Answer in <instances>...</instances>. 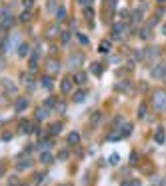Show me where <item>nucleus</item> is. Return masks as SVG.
I'll use <instances>...</instances> for the list:
<instances>
[{
	"label": "nucleus",
	"mask_w": 166,
	"mask_h": 186,
	"mask_svg": "<svg viewBox=\"0 0 166 186\" xmlns=\"http://www.w3.org/2000/svg\"><path fill=\"white\" fill-rule=\"evenodd\" d=\"M152 106L156 110H166V92L162 90H156L154 96H152Z\"/></svg>",
	"instance_id": "1"
},
{
	"label": "nucleus",
	"mask_w": 166,
	"mask_h": 186,
	"mask_svg": "<svg viewBox=\"0 0 166 186\" xmlns=\"http://www.w3.org/2000/svg\"><path fill=\"white\" fill-rule=\"evenodd\" d=\"M12 24H14V18L10 16V12H2V16H0V26L2 28H12Z\"/></svg>",
	"instance_id": "2"
},
{
	"label": "nucleus",
	"mask_w": 166,
	"mask_h": 186,
	"mask_svg": "<svg viewBox=\"0 0 166 186\" xmlns=\"http://www.w3.org/2000/svg\"><path fill=\"white\" fill-rule=\"evenodd\" d=\"M82 62H84V56H82V54H72V56L68 58V66H70V68H78Z\"/></svg>",
	"instance_id": "3"
},
{
	"label": "nucleus",
	"mask_w": 166,
	"mask_h": 186,
	"mask_svg": "<svg viewBox=\"0 0 166 186\" xmlns=\"http://www.w3.org/2000/svg\"><path fill=\"white\" fill-rule=\"evenodd\" d=\"M72 86H74V80H72L70 76H66V78H64V80L60 82V90L64 92V94H68V92L72 90Z\"/></svg>",
	"instance_id": "4"
},
{
	"label": "nucleus",
	"mask_w": 166,
	"mask_h": 186,
	"mask_svg": "<svg viewBox=\"0 0 166 186\" xmlns=\"http://www.w3.org/2000/svg\"><path fill=\"white\" fill-rule=\"evenodd\" d=\"M164 74H166V64H158L152 68V76H156V78H160V76L164 78Z\"/></svg>",
	"instance_id": "5"
},
{
	"label": "nucleus",
	"mask_w": 166,
	"mask_h": 186,
	"mask_svg": "<svg viewBox=\"0 0 166 186\" xmlns=\"http://www.w3.org/2000/svg\"><path fill=\"white\" fill-rule=\"evenodd\" d=\"M154 140L158 142V144H162V142H164V128H162V126H158V128H156V132H154Z\"/></svg>",
	"instance_id": "6"
},
{
	"label": "nucleus",
	"mask_w": 166,
	"mask_h": 186,
	"mask_svg": "<svg viewBox=\"0 0 166 186\" xmlns=\"http://www.w3.org/2000/svg\"><path fill=\"white\" fill-rule=\"evenodd\" d=\"M2 86H4V90H8V92H10V94H14V92H16V84L14 82H10V80H4V82H2Z\"/></svg>",
	"instance_id": "7"
},
{
	"label": "nucleus",
	"mask_w": 166,
	"mask_h": 186,
	"mask_svg": "<svg viewBox=\"0 0 166 186\" xmlns=\"http://www.w3.org/2000/svg\"><path fill=\"white\" fill-rule=\"evenodd\" d=\"M52 160H54V156L50 154V152H46V150H44V152L40 154V162H42V164H50Z\"/></svg>",
	"instance_id": "8"
},
{
	"label": "nucleus",
	"mask_w": 166,
	"mask_h": 186,
	"mask_svg": "<svg viewBox=\"0 0 166 186\" xmlns=\"http://www.w3.org/2000/svg\"><path fill=\"white\" fill-rule=\"evenodd\" d=\"M28 52H30V48H28V44H18V56H20V58L28 56Z\"/></svg>",
	"instance_id": "9"
},
{
	"label": "nucleus",
	"mask_w": 166,
	"mask_h": 186,
	"mask_svg": "<svg viewBox=\"0 0 166 186\" xmlns=\"http://www.w3.org/2000/svg\"><path fill=\"white\" fill-rule=\"evenodd\" d=\"M26 106H28V100H26V98H18V100H16V112L24 110Z\"/></svg>",
	"instance_id": "10"
},
{
	"label": "nucleus",
	"mask_w": 166,
	"mask_h": 186,
	"mask_svg": "<svg viewBox=\"0 0 166 186\" xmlns=\"http://www.w3.org/2000/svg\"><path fill=\"white\" fill-rule=\"evenodd\" d=\"M68 142H70V144H78L80 142V134L78 132H70L68 134Z\"/></svg>",
	"instance_id": "11"
},
{
	"label": "nucleus",
	"mask_w": 166,
	"mask_h": 186,
	"mask_svg": "<svg viewBox=\"0 0 166 186\" xmlns=\"http://www.w3.org/2000/svg\"><path fill=\"white\" fill-rule=\"evenodd\" d=\"M56 20H58V22H62V20H66V8H58V10H56Z\"/></svg>",
	"instance_id": "12"
},
{
	"label": "nucleus",
	"mask_w": 166,
	"mask_h": 186,
	"mask_svg": "<svg viewBox=\"0 0 166 186\" xmlns=\"http://www.w3.org/2000/svg\"><path fill=\"white\" fill-rule=\"evenodd\" d=\"M98 50H100V52H108V50H110V40H102L100 42V44H98Z\"/></svg>",
	"instance_id": "13"
},
{
	"label": "nucleus",
	"mask_w": 166,
	"mask_h": 186,
	"mask_svg": "<svg viewBox=\"0 0 166 186\" xmlns=\"http://www.w3.org/2000/svg\"><path fill=\"white\" fill-rule=\"evenodd\" d=\"M20 130H22L24 134L32 132V128H30V122H28V120H22V122H20Z\"/></svg>",
	"instance_id": "14"
},
{
	"label": "nucleus",
	"mask_w": 166,
	"mask_h": 186,
	"mask_svg": "<svg viewBox=\"0 0 166 186\" xmlns=\"http://www.w3.org/2000/svg\"><path fill=\"white\" fill-rule=\"evenodd\" d=\"M58 68H60V66H58L56 60H50V62H48V72H50V74H52V72H58Z\"/></svg>",
	"instance_id": "15"
},
{
	"label": "nucleus",
	"mask_w": 166,
	"mask_h": 186,
	"mask_svg": "<svg viewBox=\"0 0 166 186\" xmlns=\"http://www.w3.org/2000/svg\"><path fill=\"white\" fill-rule=\"evenodd\" d=\"M50 144H52L50 140H40V142H38V146H36V148L44 152V150H48V146H50Z\"/></svg>",
	"instance_id": "16"
},
{
	"label": "nucleus",
	"mask_w": 166,
	"mask_h": 186,
	"mask_svg": "<svg viewBox=\"0 0 166 186\" xmlns=\"http://www.w3.org/2000/svg\"><path fill=\"white\" fill-rule=\"evenodd\" d=\"M46 116H48V110H46V108H38L36 110V118L38 120H44Z\"/></svg>",
	"instance_id": "17"
},
{
	"label": "nucleus",
	"mask_w": 166,
	"mask_h": 186,
	"mask_svg": "<svg viewBox=\"0 0 166 186\" xmlns=\"http://www.w3.org/2000/svg\"><path fill=\"white\" fill-rule=\"evenodd\" d=\"M74 80H76L78 84H86V74H84V72H76Z\"/></svg>",
	"instance_id": "18"
},
{
	"label": "nucleus",
	"mask_w": 166,
	"mask_h": 186,
	"mask_svg": "<svg viewBox=\"0 0 166 186\" xmlns=\"http://www.w3.org/2000/svg\"><path fill=\"white\" fill-rule=\"evenodd\" d=\"M122 30H124V28H122L120 24H118V26H114V28H112V32H114L112 38H122Z\"/></svg>",
	"instance_id": "19"
},
{
	"label": "nucleus",
	"mask_w": 166,
	"mask_h": 186,
	"mask_svg": "<svg viewBox=\"0 0 166 186\" xmlns=\"http://www.w3.org/2000/svg\"><path fill=\"white\" fill-rule=\"evenodd\" d=\"M60 130H62V124H60V122H56V124L50 126V134H58Z\"/></svg>",
	"instance_id": "20"
},
{
	"label": "nucleus",
	"mask_w": 166,
	"mask_h": 186,
	"mask_svg": "<svg viewBox=\"0 0 166 186\" xmlns=\"http://www.w3.org/2000/svg\"><path fill=\"white\" fill-rule=\"evenodd\" d=\"M144 116H146V104H140V106H138V118H144Z\"/></svg>",
	"instance_id": "21"
},
{
	"label": "nucleus",
	"mask_w": 166,
	"mask_h": 186,
	"mask_svg": "<svg viewBox=\"0 0 166 186\" xmlns=\"http://www.w3.org/2000/svg\"><path fill=\"white\" fill-rule=\"evenodd\" d=\"M28 166H30V160H24V162H18V164H16V168H18V170H26Z\"/></svg>",
	"instance_id": "22"
},
{
	"label": "nucleus",
	"mask_w": 166,
	"mask_h": 186,
	"mask_svg": "<svg viewBox=\"0 0 166 186\" xmlns=\"http://www.w3.org/2000/svg\"><path fill=\"white\" fill-rule=\"evenodd\" d=\"M18 20H20V22H28V20H30V12L24 10L22 14H20V18H18Z\"/></svg>",
	"instance_id": "23"
},
{
	"label": "nucleus",
	"mask_w": 166,
	"mask_h": 186,
	"mask_svg": "<svg viewBox=\"0 0 166 186\" xmlns=\"http://www.w3.org/2000/svg\"><path fill=\"white\" fill-rule=\"evenodd\" d=\"M84 96H86V94H84L82 90H78V92L74 94V102H82V100H84Z\"/></svg>",
	"instance_id": "24"
},
{
	"label": "nucleus",
	"mask_w": 166,
	"mask_h": 186,
	"mask_svg": "<svg viewBox=\"0 0 166 186\" xmlns=\"http://www.w3.org/2000/svg\"><path fill=\"white\" fill-rule=\"evenodd\" d=\"M98 120H100V112H94V114H92V118H90V124L96 126V124H98Z\"/></svg>",
	"instance_id": "25"
},
{
	"label": "nucleus",
	"mask_w": 166,
	"mask_h": 186,
	"mask_svg": "<svg viewBox=\"0 0 166 186\" xmlns=\"http://www.w3.org/2000/svg\"><path fill=\"white\" fill-rule=\"evenodd\" d=\"M128 82H120V84H116V90H120V92H126V90H128Z\"/></svg>",
	"instance_id": "26"
},
{
	"label": "nucleus",
	"mask_w": 166,
	"mask_h": 186,
	"mask_svg": "<svg viewBox=\"0 0 166 186\" xmlns=\"http://www.w3.org/2000/svg\"><path fill=\"white\" fill-rule=\"evenodd\" d=\"M42 86H44V88H50V86H52V82H50V76H42Z\"/></svg>",
	"instance_id": "27"
},
{
	"label": "nucleus",
	"mask_w": 166,
	"mask_h": 186,
	"mask_svg": "<svg viewBox=\"0 0 166 186\" xmlns=\"http://www.w3.org/2000/svg\"><path fill=\"white\" fill-rule=\"evenodd\" d=\"M84 16H86L88 20H90L92 16H94V12H92V8H90V6H84Z\"/></svg>",
	"instance_id": "28"
},
{
	"label": "nucleus",
	"mask_w": 166,
	"mask_h": 186,
	"mask_svg": "<svg viewBox=\"0 0 166 186\" xmlns=\"http://www.w3.org/2000/svg\"><path fill=\"white\" fill-rule=\"evenodd\" d=\"M132 20H134V22H140V20H142V12H140V10H136L134 14H132Z\"/></svg>",
	"instance_id": "29"
},
{
	"label": "nucleus",
	"mask_w": 166,
	"mask_h": 186,
	"mask_svg": "<svg viewBox=\"0 0 166 186\" xmlns=\"http://www.w3.org/2000/svg\"><path fill=\"white\" fill-rule=\"evenodd\" d=\"M70 42V32H62V44H68Z\"/></svg>",
	"instance_id": "30"
},
{
	"label": "nucleus",
	"mask_w": 166,
	"mask_h": 186,
	"mask_svg": "<svg viewBox=\"0 0 166 186\" xmlns=\"http://www.w3.org/2000/svg\"><path fill=\"white\" fill-rule=\"evenodd\" d=\"M102 70H104V66H100V64H94V66H92V72H94V74H100Z\"/></svg>",
	"instance_id": "31"
},
{
	"label": "nucleus",
	"mask_w": 166,
	"mask_h": 186,
	"mask_svg": "<svg viewBox=\"0 0 166 186\" xmlns=\"http://www.w3.org/2000/svg\"><path fill=\"white\" fill-rule=\"evenodd\" d=\"M8 186H18V178H16V176H10V180H8Z\"/></svg>",
	"instance_id": "32"
},
{
	"label": "nucleus",
	"mask_w": 166,
	"mask_h": 186,
	"mask_svg": "<svg viewBox=\"0 0 166 186\" xmlns=\"http://www.w3.org/2000/svg\"><path fill=\"white\" fill-rule=\"evenodd\" d=\"M118 160H120V156H118V154H112V156H110V164H118Z\"/></svg>",
	"instance_id": "33"
},
{
	"label": "nucleus",
	"mask_w": 166,
	"mask_h": 186,
	"mask_svg": "<svg viewBox=\"0 0 166 186\" xmlns=\"http://www.w3.org/2000/svg\"><path fill=\"white\" fill-rule=\"evenodd\" d=\"M22 4H24V8H32V4H34V0H22Z\"/></svg>",
	"instance_id": "34"
},
{
	"label": "nucleus",
	"mask_w": 166,
	"mask_h": 186,
	"mask_svg": "<svg viewBox=\"0 0 166 186\" xmlns=\"http://www.w3.org/2000/svg\"><path fill=\"white\" fill-rule=\"evenodd\" d=\"M78 40H80V44H88V36H84V34H78Z\"/></svg>",
	"instance_id": "35"
},
{
	"label": "nucleus",
	"mask_w": 166,
	"mask_h": 186,
	"mask_svg": "<svg viewBox=\"0 0 166 186\" xmlns=\"http://www.w3.org/2000/svg\"><path fill=\"white\" fill-rule=\"evenodd\" d=\"M46 106H56V98H48L46 100Z\"/></svg>",
	"instance_id": "36"
},
{
	"label": "nucleus",
	"mask_w": 166,
	"mask_h": 186,
	"mask_svg": "<svg viewBox=\"0 0 166 186\" xmlns=\"http://www.w3.org/2000/svg\"><path fill=\"white\" fill-rule=\"evenodd\" d=\"M64 108H66V106H64L62 102H56V110H58V112H64Z\"/></svg>",
	"instance_id": "37"
},
{
	"label": "nucleus",
	"mask_w": 166,
	"mask_h": 186,
	"mask_svg": "<svg viewBox=\"0 0 166 186\" xmlns=\"http://www.w3.org/2000/svg\"><path fill=\"white\" fill-rule=\"evenodd\" d=\"M78 2L82 4V6H90V2H92V0H78Z\"/></svg>",
	"instance_id": "38"
},
{
	"label": "nucleus",
	"mask_w": 166,
	"mask_h": 186,
	"mask_svg": "<svg viewBox=\"0 0 166 186\" xmlns=\"http://www.w3.org/2000/svg\"><path fill=\"white\" fill-rule=\"evenodd\" d=\"M42 176H44V174H36V178H34V182H42Z\"/></svg>",
	"instance_id": "39"
},
{
	"label": "nucleus",
	"mask_w": 166,
	"mask_h": 186,
	"mask_svg": "<svg viewBox=\"0 0 166 186\" xmlns=\"http://www.w3.org/2000/svg\"><path fill=\"white\" fill-rule=\"evenodd\" d=\"M162 32H164V34H166V22H164V26H162Z\"/></svg>",
	"instance_id": "40"
},
{
	"label": "nucleus",
	"mask_w": 166,
	"mask_h": 186,
	"mask_svg": "<svg viewBox=\"0 0 166 186\" xmlns=\"http://www.w3.org/2000/svg\"><path fill=\"white\" fill-rule=\"evenodd\" d=\"M156 2H160V4H162V2H166V0H156Z\"/></svg>",
	"instance_id": "41"
},
{
	"label": "nucleus",
	"mask_w": 166,
	"mask_h": 186,
	"mask_svg": "<svg viewBox=\"0 0 166 186\" xmlns=\"http://www.w3.org/2000/svg\"><path fill=\"white\" fill-rule=\"evenodd\" d=\"M0 174H2V164H0Z\"/></svg>",
	"instance_id": "42"
},
{
	"label": "nucleus",
	"mask_w": 166,
	"mask_h": 186,
	"mask_svg": "<svg viewBox=\"0 0 166 186\" xmlns=\"http://www.w3.org/2000/svg\"><path fill=\"white\" fill-rule=\"evenodd\" d=\"M60 186H70V184H60Z\"/></svg>",
	"instance_id": "43"
},
{
	"label": "nucleus",
	"mask_w": 166,
	"mask_h": 186,
	"mask_svg": "<svg viewBox=\"0 0 166 186\" xmlns=\"http://www.w3.org/2000/svg\"><path fill=\"white\" fill-rule=\"evenodd\" d=\"M0 28H2V26H0Z\"/></svg>",
	"instance_id": "44"
}]
</instances>
